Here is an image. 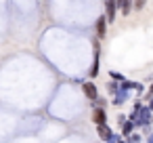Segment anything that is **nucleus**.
Wrapping results in <instances>:
<instances>
[{
  "mask_svg": "<svg viewBox=\"0 0 153 143\" xmlns=\"http://www.w3.org/2000/svg\"><path fill=\"white\" fill-rule=\"evenodd\" d=\"M92 49H94V59H92V67H90V78H97L99 67H101V40H94Z\"/></svg>",
  "mask_w": 153,
  "mask_h": 143,
  "instance_id": "1",
  "label": "nucleus"
},
{
  "mask_svg": "<svg viewBox=\"0 0 153 143\" xmlns=\"http://www.w3.org/2000/svg\"><path fill=\"white\" fill-rule=\"evenodd\" d=\"M149 124H153V112L149 109V105H143L140 116H138V120H136V126H145V128H149Z\"/></svg>",
  "mask_w": 153,
  "mask_h": 143,
  "instance_id": "2",
  "label": "nucleus"
},
{
  "mask_svg": "<svg viewBox=\"0 0 153 143\" xmlns=\"http://www.w3.org/2000/svg\"><path fill=\"white\" fill-rule=\"evenodd\" d=\"M120 11L115 0H105V17H107V23H115V13Z\"/></svg>",
  "mask_w": 153,
  "mask_h": 143,
  "instance_id": "3",
  "label": "nucleus"
},
{
  "mask_svg": "<svg viewBox=\"0 0 153 143\" xmlns=\"http://www.w3.org/2000/svg\"><path fill=\"white\" fill-rule=\"evenodd\" d=\"M82 91H84V97L86 99H90V101H99V88H97V84L94 82H84L82 84Z\"/></svg>",
  "mask_w": 153,
  "mask_h": 143,
  "instance_id": "4",
  "label": "nucleus"
},
{
  "mask_svg": "<svg viewBox=\"0 0 153 143\" xmlns=\"http://www.w3.org/2000/svg\"><path fill=\"white\" fill-rule=\"evenodd\" d=\"M107 17L105 15H99V19H97V23H94V32H97V40H103L105 38V34H107Z\"/></svg>",
  "mask_w": 153,
  "mask_h": 143,
  "instance_id": "5",
  "label": "nucleus"
},
{
  "mask_svg": "<svg viewBox=\"0 0 153 143\" xmlns=\"http://www.w3.org/2000/svg\"><path fill=\"white\" fill-rule=\"evenodd\" d=\"M92 122H94V126H103V124H107V114H105V107H94L92 109Z\"/></svg>",
  "mask_w": 153,
  "mask_h": 143,
  "instance_id": "6",
  "label": "nucleus"
},
{
  "mask_svg": "<svg viewBox=\"0 0 153 143\" xmlns=\"http://www.w3.org/2000/svg\"><path fill=\"white\" fill-rule=\"evenodd\" d=\"M97 133H99V139H101V141H105V143H107V141H109V139L113 137V130L109 128V124L97 126Z\"/></svg>",
  "mask_w": 153,
  "mask_h": 143,
  "instance_id": "7",
  "label": "nucleus"
},
{
  "mask_svg": "<svg viewBox=\"0 0 153 143\" xmlns=\"http://www.w3.org/2000/svg\"><path fill=\"white\" fill-rule=\"evenodd\" d=\"M126 99H128V91H124V88L120 86V91H117V93L113 95V99H111V103H113V105H122V103H124Z\"/></svg>",
  "mask_w": 153,
  "mask_h": 143,
  "instance_id": "8",
  "label": "nucleus"
},
{
  "mask_svg": "<svg viewBox=\"0 0 153 143\" xmlns=\"http://www.w3.org/2000/svg\"><path fill=\"white\" fill-rule=\"evenodd\" d=\"M132 9H134V0H122V4H120V13H122L124 17H128V15L132 13Z\"/></svg>",
  "mask_w": 153,
  "mask_h": 143,
  "instance_id": "9",
  "label": "nucleus"
},
{
  "mask_svg": "<svg viewBox=\"0 0 153 143\" xmlns=\"http://www.w3.org/2000/svg\"><path fill=\"white\" fill-rule=\"evenodd\" d=\"M132 133H136V124H134L132 120H126V122L122 124V135H124V137H130Z\"/></svg>",
  "mask_w": 153,
  "mask_h": 143,
  "instance_id": "10",
  "label": "nucleus"
},
{
  "mask_svg": "<svg viewBox=\"0 0 153 143\" xmlns=\"http://www.w3.org/2000/svg\"><path fill=\"white\" fill-rule=\"evenodd\" d=\"M109 76H111V80H113V82H120V84H122V82L126 80V78H124V76L120 74V72H109Z\"/></svg>",
  "mask_w": 153,
  "mask_h": 143,
  "instance_id": "11",
  "label": "nucleus"
},
{
  "mask_svg": "<svg viewBox=\"0 0 153 143\" xmlns=\"http://www.w3.org/2000/svg\"><path fill=\"white\" fill-rule=\"evenodd\" d=\"M107 88H109V93H111V95H115V93H117V91H120V84H117V82H113V80H111V82H109V84H107Z\"/></svg>",
  "mask_w": 153,
  "mask_h": 143,
  "instance_id": "12",
  "label": "nucleus"
},
{
  "mask_svg": "<svg viewBox=\"0 0 153 143\" xmlns=\"http://www.w3.org/2000/svg\"><path fill=\"white\" fill-rule=\"evenodd\" d=\"M147 4V0H134V11H143Z\"/></svg>",
  "mask_w": 153,
  "mask_h": 143,
  "instance_id": "13",
  "label": "nucleus"
},
{
  "mask_svg": "<svg viewBox=\"0 0 153 143\" xmlns=\"http://www.w3.org/2000/svg\"><path fill=\"white\" fill-rule=\"evenodd\" d=\"M126 141H128V143H138V141H140V135H138V133H132Z\"/></svg>",
  "mask_w": 153,
  "mask_h": 143,
  "instance_id": "14",
  "label": "nucleus"
},
{
  "mask_svg": "<svg viewBox=\"0 0 153 143\" xmlns=\"http://www.w3.org/2000/svg\"><path fill=\"white\" fill-rule=\"evenodd\" d=\"M147 143H153V133H149V137H147Z\"/></svg>",
  "mask_w": 153,
  "mask_h": 143,
  "instance_id": "15",
  "label": "nucleus"
},
{
  "mask_svg": "<svg viewBox=\"0 0 153 143\" xmlns=\"http://www.w3.org/2000/svg\"><path fill=\"white\" fill-rule=\"evenodd\" d=\"M147 105H149V109H151V112H153V99H151V101H149V103H147Z\"/></svg>",
  "mask_w": 153,
  "mask_h": 143,
  "instance_id": "16",
  "label": "nucleus"
},
{
  "mask_svg": "<svg viewBox=\"0 0 153 143\" xmlns=\"http://www.w3.org/2000/svg\"><path fill=\"white\" fill-rule=\"evenodd\" d=\"M149 93H151V95H153V82H151V86H149Z\"/></svg>",
  "mask_w": 153,
  "mask_h": 143,
  "instance_id": "17",
  "label": "nucleus"
},
{
  "mask_svg": "<svg viewBox=\"0 0 153 143\" xmlns=\"http://www.w3.org/2000/svg\"><path fill=\"white\" fill-rule=\"evenodd\" d=\"M117 143H128V141H122V139H120V141H117Z\"/></svg>",
  "mask_w": 153,
  "mask_h": 143,
  "instance_id": "18",
  "label": "nucleus"
}]
</instances>
